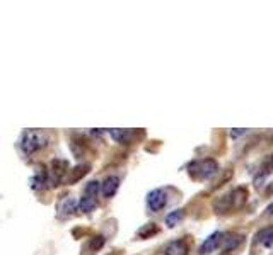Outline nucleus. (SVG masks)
Segmentation results:
<instances>
[{"mask_svg": "<svg viewBox=\"0 0 273 255\" xmlns=\"http://www.w3.org/2000/svg\"><path fill=\"white\" fill-rule=\"evenodd\" d=\"M248 201V189L246 187H236L227 196H222L215 203L217 213H227L232 209H241Z\"/></svg>", "mask_w": 273, "mask_h": 255, "instance_id": "nucleus-1", "label": "nucleus"}, {"mask_svg": "<svg viewBox=\"0 0 273 255\" xmlns=\"http://www.w3.org/2000/svg\"><path fill=\"white\" fill-rule=\"evenodd\" d=\"M48 143V138L43 131H36V130H31V131H26L21 140V148L26 155H33L36 151L43 150Z\"/></svg>", "mask_w": 273, "mask_h": 255, "instance_id": "nucleus-2", "label": "nucleus"}, {"mask_svg": "<svg viewBox=\"0 0 273 255\" xmlns=\"http://www.w3.org/2000/svg\"><path fill=\"white\" fill-rule=\"evenodd\" d=\"M219 172V164L212 158L193 162L189 165V175L193 179H210Z\"/></svg>", "mask_w": 273, "mask_h": 255, "instance_id": "nucleus-3", "label": "nucleus"}, {"mask_svg": "<svg viewBox=\"0 0 273 255\" xmlns=\"http://www.w3.org/2000/svg\"><path fill=\"white\" fill-rule=\"evenodd\" d=\"M68 162L67 160H60V158H55L50 164V182L51 185H58L62 182L63 179L68 175Z\"/></svg>", "mask_w": 273, "mask_h": 255, "instance_id": "nucleus-4", "label": "nucleus"}, {"mask_svg": "<svg viewBox=\"0 0 273 255\" xmlns=\"http://www.w3.org/2000/svg\"><path fill=\"white\" fill-rule=\"evenodd\" d=\"M147 204L154 213H157V211H160L166 204H168V196H166L164 190L154 189V190H150L147 196Z\"/></svg>", "mask_w": 273, "mask_h": 255, "instance_id": "nucleus-5", "label": "nucleus"}, {"mask_svg": "<svg viewBox=\"0 0 273 255\" xmlns=\"http://www.w3.org/2000/svg\"><path fill=\"white\" fill-rule=\"evenodd\" d=\"M222 240H224V233H221V232L212 233L210 237L205 238V242L200 245L198 253H200V255H208V253H212L213 250H215L219 245L222 243Z\"/></svg>", "mask_w": 273, "mask_h": 255, "instance_id": "nucleus-6", "label": "nucleus"}, {"mask_svg": "<svg viewBox=\"0 0 273 255\" xmlns=\"http://www.w3.org/2000/svg\"><path fill=\"white\" fill-rule=\"evenodd\" d=\"M120 187V177H116V175H110V177H106L104 180L101 182V193L104 198H113L116 194V190Z\"/></svg>", "mask_w": 273, "mask_h": 255, "instance_id": "nucleus-7", "label": "nucleus"}, {"mask_svg": "<svg viewBox=\"0 0 273 255\" xmlns=\"http://www.w3.org/2000/svg\"><path fill=\"white\" fill-rule=\"evenodd\" d=\"M74 211H77V203L72 198H65L60 201V204H58V214H60L62 218H68L74 214Z\"/></svg>", "mask_w": 273, "mask_h": 255, "instance_id": "nucleus-8", "label": "nucleus"}, {"mask_svg": "<svg viewBox=\"0 0 273 255\" xmlns=\"http://www.w3.org/2000/svg\"><path fill=\"white\" fill-rule=\"evenodd\" d=\"M189 248L184 240H176V242H171L166 248V255H188Z\"/></svg>", "mask_w": 273, "mask_h": 255, "instance_id": "nucleus-9", "label": "nucleus"}, {"mask_svg": "<svg viewBox=\"0 0 273 255\" xmlns=\"http://www.w3.org/2000/svg\"><path fill=\"white\" fill-rule=\"evenodd\" d=\"M91 170V165L89 164H84V165H77L74 170H70V177H68V182H77L80 180L84 175L89 174Z\"/></svg>", "mask_w": 273, "mask_h": 255, "instance_id": "nucleus-10", "label": "nucleus"}, {"mask_svg": "<svg viewBox=\"0 0 273 255\" xmlns=\"http://www.w3.org/2000/svg\"><path fill=\"white\" fill-rule=\"evenodd\" d=\"M244 237L242 235H231L229 238H224V252H232L242 243Z\"/></svg>", "mask_w": 273, "mask_h": 255, "instance_id": "nucleus-11", "label": "nucleus"}, {"mask_svg": "<svg viewBox=\"0 0 273 255\" xmlns=\"http://www.w3.org/2000/svg\"><path fill=\"white\" fill-rule=\"evenodd\" d=\"M183 219H184V211L178 209V211H173V213H169L168 216H166V225H168L169 228H174L178 223H181Z\"/></svg>", "mask_w": 273, "mask_h": 255, "instance_id": "nucleus-12", "label": "nucleus"}, {"mask_svg": "<svg viewBox=\"0 0 273 255\" xmlns=\"http://www.w3.org/2000/svg\"><path fill=\"white\" fill-rule=\"evenodd\" d=\"M110 135L118 141V143H128L130 138L133 136L130 130H110Z\"/></svg>", "mask_w": 273, "mask_h": 255, "instance_id": "nucleus-13", "label": "nucleus"}, {"mask_svg": "<svg viewBox=\"0 0 273 255\" xmlns=\"http://www.w3.org/2000/svg\"><path fill=\"white\" fill-rule=\"evenodd\" d=\"M96 199L94 198H89V196H84L80 201H79V211L82 213H91V211L96 209Z\"/></svg>", "mask_w": 273, "mask_h": 255, "instance_id": "nucleus-14", "label": "nucleus"}, {"mask_svg": "<svg viewBox=\"0 0 273 255\" xmlns=\"http://www.w3.org/2000/svg\"><path fill=\"white\" fill-rule=\"evenodd\" d=\"M258 238H260V243L263 247H266V248L273 247V230H265V232H261L258 235Z\"/></svg>", "mask_w": 273, "mask_h": 255, "instance_id": "nucleus-15", "label": "nucleus"}, {"mask_svg": "<svg viewBox=\"0 0 273 255\" xmlns=\"http://www.w3.org/2000/svg\"><path fill=\"white\" fill-rule=\"evenodd\" d=\"M157 232H159V228L155 227V223H149V225H145L144 228L139 230V237L140 238H150L152 235H155Z\"/></svg>", "mask_w": 273, "mask_h": 255, "instance_id": "nucleus-16", "label": "nucleus"}, {"mask_svg": "<svg viewBox=\"0 0 273 255\" xmlns=\"http://www.w3.org/2000/svg\"><path fill=\"white\" fill-rule=\"evenodd\" d=\"M101 190V182H97V180H91L89 184L86 185V194L84 196H89V198H97V194H99Z\"/></svg>", "mask_w": 273, "mask_h": 255, "instance_id": "nucleus-17", "label": "nucleus"}, {"mask_svg": "<svg viewBox=\"0 0 273 255\" xmlns=\"http://www.w3.org/2000/svg\"><path fill=\"white\" fill-rule=\"evenodd\" d=\"M273 172V155H268L266 160L263 162V167H261V175L265 177V175L271 174Z\"/></svg>", "mask_w": 273, "mask_h": 255, "instance_id": "nucleus-18", "label": "nucleus"}, {"mask_svg": "<svg viewBox=\"0 0 273 255\" xmlns=\"http://www.w3.org/2000/svg\"><path fill=\"white\" fill-rule=\"evenodd\" d=\"M46 182V175L45 174H38V175H34V177L31 179V187L33 189H41L43 187V184Z\"/></svg>", "mask_w": 273, "mask_h": 255, "instance_id": "nucleus-19", "label": "nucleus"}, {"mask_svg": "<svg viewBox=\"0 0 273 255\" xmlns=\"http://www.w3.org/2000/svg\"><path fill=\"white\" fill-rule=\"evenodd\" d=\"M89 247H91L92 250H101L102 247H104V237H102V235H97V237H92Z\"/></svg>", "mask_w": 273, "mask_h": 255, "instance_id": "nucleus-20", "label": "nucleus"}, {"mask_svg": "<svg viewBox=\"0 0 273 255\" xmlns=\"http://www.w3.org/2000/svg\"><path fill=\"white\" fill-rule=\"evenodd\" d=\"M246 131L244 130H237V131H231V136H234V138H236V136H241V135H244Z\"/></svg>", "mask_w": 273, "mask_h": 255, "instance_id": "nucleus-21", "label": "nucleus"}, {"mask_svg": "<svg viewBox=\"0 0 273 255\" xmlns=\"http://www.w3.org/2000/svg\"><path fill=\"white\" fill-rule=\"evenodd\" d=\"M268 214H271V216H273V203L268 206Z\"/></svg>", "mask_w": 273, "mask_h": 255, "instance_id": "nucleus-22", "label": "nucleus"}]
</instances>
